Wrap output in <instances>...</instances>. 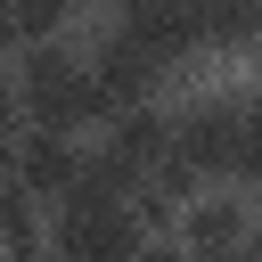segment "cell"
<instances>
[{
	"mask_svg": "<svg viewBox=\"0 0 262 262\" xmlns=\"http://www.w3.org/2000/svg\"><path fill=\"white\" fill-rule=\"evenodd\" d=\"M16 98H25V115L49 123V131H90V123H106L98 74H90V57L66 49V41H25V57H16Z\"/></svg>",
	"mask_w": 262,
	"mask_h": 262,
	"instance_id": "1",
	"label": "cell"
},
{
	"mask_svg": "<svg viewBox=\"0 0 262 262\" xmlns=\"http://www.w3.org/2000/svg\"><path fill=\"white\" fill-rule=\"evenodd\" d=\"M49 246L66 254V262H139V213L123 205V196H98V188H74L66 205H57V221H49Z\"/></svg>",
	"mask_w": 262,
	"mask_h": 262,
	"instance_id": "2",
	"label": "cell"
},
{
	"mask_svg": "<svg viewBox=\"0 0 262 262\" xmlns=\"http://www.w3.org/2000/svg\"><path fill=\"white\" fill-rule=\"evenodd\" d=\"M82 57H90V74H98V98H106V115H123V106H147V98H156V82L172 74V66H164V57H156V49H147L131 25H106V33H98Z\"/></svg>",
	"mask_w": 262,
	"mask_h": 262,
	"instance_id": "3",
	"label": "cell"
},
{
	"mask_svg": "<svg viewBox=\"0 0 262 262\" xmlns=\"http://www.w3.org/2000/svg\"><path fill=\"white\" fill-rule=\"evenodd\" d=\"M237 115L246 98H196L172 115V164L188 180H229V156H237Z\"/></svg>",
	"mask_w": 262,
	"mask_h": 262,
	"instance_id": "4",
	"label": "cell"
},
{
	"mask_svg": "<svg viewBox=\"0 0 262 262\" xmlns=\"http://www.w3.org/2000/svg\"><path fill=\"white\" fill-rule=\"evenodd\" d=\"M8 172L41 196V205H66L74 188H82V172H90V147L74 139V131H49V123H33V131H16V156H8Z\"/></svg>",
	"mask_w": 262,
	"mask_h": 262,
	"instance_id": "5",
	"label": "cell"
},
{
	"mask_svg": "<svg viewBox=\"0 0 262 262\" xmlns=\"http://www.w3.org/2000/svg\"><path fill=\"white\" fill-rule=\"evenodd\" d=\"M246 237H254V205L237 196V188H196L188 196V213H180V246L196 254V262H237L246 254Z\"/></svg>",
	"mask_w": 262,
	"mask_h": 262,
	"instance_id": "6",
	"label": "cell"
},
{
	"mask_svg": "<svg viewBox=\"0 0 262 262\" xmlns=\"http://www.w3.org/2000/svg\"><path fill=\"white\" fill-rule=\"evenodd\" d=\"M41 196L16 180V172H0V254H25V246H41V213H33Z\"/></svg>",
	"mask_w": 262,
	"mask_h": 262,
	"instance_id": "7",
	"label": "cell"
},
{
	"mask_svg": "<svg viewBox=\"0 0 262 262\" xmlns=\"http://www.w3.org/2000/svg\"><path fill=\"white\" fill-rule=\"evenodd\" d=\"M66 16H74V0H8L16 41H57V33H66Z\"/></svg>",
	"mask_w": 262,
	"mask_h": 262,
	"instance_id": "8",
	"label": "cell"
},
{
	"mask_svg": "<svg viewBox=\"0 0 262 262\" xmlns=\"http://www.w3.org/2000/svg\"><path fill=\"white\" fill-rule=\"evenodd\" d=\"M229 180H237V188H262V98H246V115H237V156H229Z\"/></svg>",
	"mask_w": 262,
	"mask_h": 262,
	"instance_id": "9",
	"label": "cell"
},
{
	"mask_svg": "<svg viewBox=\"0 0 262 262\" xmlns=\"http://www.w3.org/2000/svg\"><path fill=\"white\" fill-rule=\"evenodd\" d=\"M25 115V98H16V74H0V123H16Z\"/></svg>",
	"mask_w": 262,
	"mask_h": 262,
	"instance_id": "10",
	"label": "cell"
},
{
	"mask_svg": "<svg viewBox=\"0 0 262 262\" xmlns=\"http://www.w3.org/2000/svg\"><path fill=\"white\" fill-rule=\"evenodd\" d=\"M139 262H196L188 246H139Z\"/></svg>",
	"mask_w": 262,
	"mask_h": 262,
	"instance_id": "11",
	"label": "cell"
},
{
	"mask_svg": "<svg viewBox=\"0 0 262 262\" xmlns=\"http://www.w3.org/2000/svg\"><path fill=\"white\" fill-rule=\"evenodd\" d=\"M0 262H66L57 246H25V254H0Z\"/></svg>",
	"mask_w": 262,
	"mask_h": 262,
	"instance_id": "12",
	"label": "cell"
},
{
	"mask_svg": "<svg viewBox=\"0 0 262 262\" xmlns=\"http://www.w3.org/2000/svg\"><path fill=\"white\" fill-rule=\"evenodd\" d=\"M237 262H262V221H254V237H246V254H237Z\"/></svg>",
	"mask_w": 262,
	"mask_h": 262,
	"instance_id": "13",
	"label": "cell"
},
{
	"mask_svg": "<svg viewBox=\"0 0 262 262\" xmlns=\"http://www.w3.org/2000/svg\"><path fill=\"white\" fill-rule=\"evenodd\" d=\"M8 41H16V25H8V0H0V49H8Z\"/></svg>",
	"mask_w": 262,
	"mask_h": 262,
	"instance_id": "14",
	"label": "cell"
},
{
	"mask_svg": "<svg viewBox=\"0 0 262 262\" xmlns=\"http://www.w3.org/2000/svg\"><path fill=\"white\" fill-rule=\"evenodd\" d=\"M246 16H254V49H262V0H246Z\"/></svg>",
	"mask_w": 262,
	"mask_h": 262,
	"instance_id": "15",
	"label": "cell"
}]
</instances>
